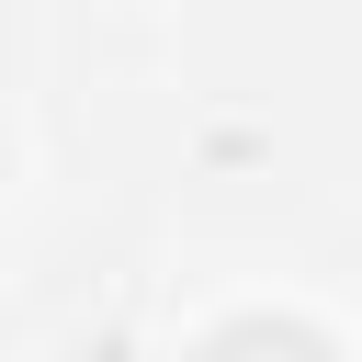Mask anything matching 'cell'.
<instances>
[{
    "label": "cell",
    "mask_w": 362,
    "mask_h": 362,
    "mask_svg": "<svg viewBox=\"0 0 362 362\" xmlns=\"http://www.w3.org/2000/svg\"><path fill=\"white\" fill-rule=\"evenodd\" d=\"M204 362H328V339H317V328H294V317H238Z\"/></svg>",
    "instance_id": "6da1fadb"
}]
</instances>
